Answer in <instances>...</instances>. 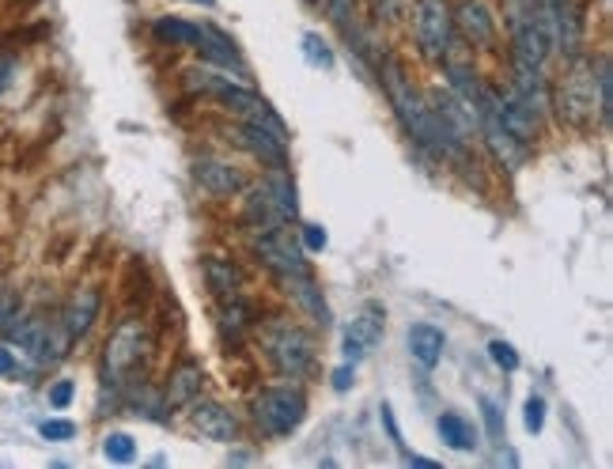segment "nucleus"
<instances>
[{
  "label": "nucleus",
  "mask_w": 613,
  "mask_h": 469,
  "mask_svg": "<svg viewBox=\"0 0 613 469\" xmlns=\"http://www.w3.org/2000/svg\"><path fill=\"white\" fill-rule=\"evenodd\" d=\"M379 79H383V92H387L390 106H394L402 129L409 132V140H413L424 156L440 159V121H435L429 95L409 79L405 65L398 57H390V53L379 61Z\"/></svg>",
  "instance_id": "f257e3e1"
},
{
  "label": "nucleus",
  "mask_w": 613,
  "mask_h": 469,
  "mask_svg": "<svg viewBox=\"0 0 613 469\" xmlns=\"http://www.w3.org/2000/svg\"><path fill=\"white\" fill-rule=\"evenodd\" d=\"M257 341H262L269 367L288 383H299L315 371V338L292 318H265L257 326Z\"/></svg>",
  "instance_id": "f03ea898"
},
{
  "label": "nucleus",
  "mask_w": 613,
  "mask_h": 469,
  "mask_svg": "<svg viewBox=\"0 0 613 469\" xmlns=\"http://www.w3.org/2000/svg\"><path fill=\"white\" fill-rule=\"evenodd\" d=\"M549 110L561 114L572 129H591L599 118V95H594V57L575 53L568 57L564 79L557 87H549Z\"/></svg>",
  "instance_id": "7ed1b4c3"
},
{
  "label": "nucleus",
  "mask_w": 613,
  "mask_h": 469,
  "mask_svg": "<svg viewBox=\"0 0 613 469\" xmlns=\"http://www.w3.org/2000/svg\"><path fill=\"white\" fill-rule=\"evenodd\" d=\"M148 356H152V338L148 326L140 318H126L114 326V333L106 338L103 349V379L110 386H126L137 371H145Z\"/></svg>",
  "instance_id": "20e7f679"
},
{
  "label": "nucleus",
  "mask_w": 613,
  "mask_h": 469,
  "mask_svg": "<svg viewBox=\"0 0 613 469\" xmlns=\"http://www.w3.org/2000/svg\"><path fill=\"white\" fill-rule=\"evenodd\" d=\"M307 420V394L299 391L296 383L284 386H265L262 394L254 397V424L262 436L284 439L292 431H299Z\"/></svg>",
  "instance_id": "39448f33"
},
{
  "label": "nucleus",
  "mask_w": 613,
  "mask_h": 469,
  "mask_svg": "<svg viewBox=\"0 0 613 469\" xmlns=\"http://www.w3.org/2000/svg\"><path fill=\"white\" fill-rule=\"evenodd\" d=\"M413 39L424 61H447L455 46L451 0H413Z\"/></svg>",
  "instance_id": "423d86ee"
},
{
  "label": "nucleus",
  "mask_w": 613,
  "mask_h": 469,
  "mask_svg": "<svg viewBox=\"0 0 613 469\" xmlns=\"http://www.w3.org/2000/svg\"><path fill=\"white\" fill-rule=\"evenodd\" d=\"M251 246H254L257 258H262L265 269H269L277 280H296V277H307L310 273L304 243H299L296 232H288V224L269 227V232H254Z\"/></svg>",
  "instance_id": "0eeeda50"
},
{
  "label": "nucleus",
  "mask_w": 613,
  "mask_h": 469,
  "mask_svg": "<svg viewBox=\"0 0 613 469\" xmlns=\"http://www.w3.org/2000/svg\"><path fill=\"white\" fill-rule=\"evenodd\" d=\"M8 341L12 349L27 352L34 364H57L61 356L68 352V333L61 326L46 322V318H23V322H8Z\"/></svg>",
  "instance_id": "6e6552de"
},
{
  "label": "nucleus",
  "mask_w": 613,
  "mask_h": 469,
  "mask_svg": "<svg viewBox=\"0 0 613 469\" xmlns=\"http://www.w3.org/2000/svg\"><path fill=\"white\" fill-rule=\"evenodd\" d=\"M387 330V307L383 303H363L352 322L345 326V338H341V352H345V364H363V360L376 352V344L383 341Z\"/></svg>",
  "instance_id": "1a4fd4ad"
},
{
  "label": "nucleus",
  "mask_w": 613,
  "mask_h": 469,
  "mask_svg": "<svg viewBox=\"0 0 613 469\" xmlns=\"http://www.w3.org/2000/svg\"><path fill=\"white\" fill-rule=\"evenodd\" d=\"M228 137L235 140L243 152H251L262 167H288V137L277 129H265L257 121H235L228 129Z\"/></svg>",
  "instance_id": "9d476101"
},
{
  "label": "nucleus",
  "mask_w": 613,
  "mask_h": 469,
  "mask_svg": "<svg viewBox=\"0 0 613 469\" xmlns=\"http://www.w3.org/2000/svg\"><path fill=\"white\" fill-rule=\"evenodd\" d=\"M193 182H198L204 193H212V198H239V193L251 185L246 182V174L224 156H198L193 159Z\"/></svg>",
  "instance_id": "9b49d317"
},
{
  "label": "nucleus",
  "mask_w": 613,
  "mask_h": 469,
  "mask_svg": "<svg viewBox=\"0 0 613 469\" xmlns=\"http://www.w3.org/2000/svg\"><path fill=\"white\" fill-rule=\"evenodd\" d=\"M198 53L204 57V65H212V68H224L228 76H235V79H251V68H246V61H243V50H239V42L231 39V34H224L220 26H212V23H201V42H198Z\"/></svg>",
  "instance_id": "f8f14e48"
},
{
  "label": "nucleus",
  "mask_w": 613,
  "mask_h": 469,
  "mask_svg": "<svg viewBox=\"0 0 613 469\" xmlns=\"http://www.w3.org/2000/svg\"><path fill=\"white\" fill-rule=\"evenodd\" d=\"M190 409V428L198 431V436L212 439V444H235L239 439V417L228 409V405L220 402H190L186 405Z\"/></svg>",
  "instance_id": "ddd939ff"
},
{
  "label": "nucleus",
  "mask_w": 613,
  "mask_h": 469,
  "mask_svg": "<svg viewBox=\"0 0 613 469\" xmlns=\"http://www.w3.org/2000/svg\"><path fill=\"white\" fill-rule=\"evenodd\" d=\"M99 311H103V288L95 285L76 288L65 303V315H61V330L68 333V341H84L92 333V326L99 322Z\"/></svg>",
  "instance_id": "4468645a"
},
{
  "label": "nucleus",
  "mask_w": 613,
  "mask_h": 469,
  "mask_svg": "<svg viewBox=\"0 0 613 469\" xmlns=\"http://www.w3.org/2000/svg\"><path fill=\"white\" fill-rule=\"evenodd\" d=\"M451 20H455V31L469 42V46H493L496 42V20H493V12H488L485 0H458V4L451 8Z\"/></svg>",
  "instance_id": "2eb2a0df"
},
{
  "label": "nucleus",
  "mask_w": 613,
  "mask_h": 469,
  "mask_svg": "<svg viewBox=\"0 0 613 469\" xmlns=\"http://www.w3.org/2000/svg\"><path fill=\"white\" fill-rule=\"evenodd\" d=\"M204 386V367L198 360H179L171 371H167V383H163V409H186L190 402L201 397Z\"/></svg>",
  "instance_id": "dca6fc26"
},
{
  "label": "nucleus",
  "mask_w": 613,
  "mask_h": 469,
  "mask_svg": "<svg viewBox=\"0 0 613 469\" xmlns=\"http://www.w3.org/2000/svg\"><path fill=\"white\" fill-rule=\"evenodd\" d=\"M246 201H243V224L251 227V232H269V227H281V224H292L288 216H284L281 201L273 198L269 185H246Z\"/></svg>",
  "instance_id": "f3484780"
},
{
  "label": "nucleus",
  "mask_w": 613,
  "mask_h": 469,
  "mask_svg": "<svg viewBox=\"0 0 613 469\" xmlns=\"http://www.w3.org/2000/svg\"><path fill=\"white\" fill-rule=\"evenodd\" d=\"M511 92L519 95V103L527 106L535 118H546L549 110V79H546V68H530V65H515L511 61Z\"/></svg>",
  "instance_id": "a211bd4d"
},
{
  "label": "nucleus",
  "mask_w": 613,
  "mask_h": 469,
  "mask_svg": "<svg viewBox=\"0 0 613 469\" xmlns=\"http://www.w3.org/2000/svg\"><path fill=\"white\" fill-rule=\"evenodd\" d=\"M405 341H409V356H413L424 371L440 367L443 352H447V333L432 322H416Z\"/></svg>",
  "instance_id": "6ab92c4d"
},
{
  "label": "nucleus",
  "mask_w": 613,
  "mask_h": 469,
  "mask_svg": "<svg viewBox=\"0 0 613 469\" xmlns=\"http://www.w3.org/2000/svg\"><path fill=\"white\" fill-rule=\"evenodd\" d=\"M254 326H257V315L243 296H231L220 303V338H224V344H235L239 349L246 341V333H254Z\"/></svg>",
  "instance_id": "aec40b11"
},
{
  "label": "nucleus",
  "mask_w": 613,
  "mask_h": 469,
  "mask_svg": "<svg viewBox=\"0 0 613 469\" xmlns=\"http://www.w3.org/2000/svg\"><path fill=\"white\" fill-rule=\"evenodd\" d=\"M201 277H204V288H209L220 303L243 291V269L231 258H201Z\"/></svg>",
  "instance_id": "412c9836"
},
{
  "label": "nucleus",
  "mask_w": 613,
  "mask_h": 469,
  "mask_svg": "<svg viewBox=\"0 0 613 469\" xmlns=\"http://www.w3.org/2000/svg\"><path fill=\"white\" fill-rule=\"evenodd\" d=\"M284 288H288V296L296 299V307L304 311L307 318H315L318 326H330L334 322V315H330V307H326V296L318 291L315 285V273H307V277H296V280H281Z\"/></svg>",
  "instance_id": "4be33fe9"
},
{
  "label": "nucleus",
  "mask_w": 613,
  "mask_h": 469,
  "mask_svg": "<svg viewBox=\"0 0 613 469\" xmlns=\"http://www.w3.org/2000/svg\"><path fill=\"white\" fill-rule=\"evenodd\" d=\"M152 39L163 42V46L198 50V42H201V23H198V20H182V15H159V20H152Z\"/></svg>",
  "instance_id": "5701e85b"
},
{
  "label": "nucleus",
  "mask_w": 613,
  "mask_h": 469,
  "mask_svg": "<svg viewBox=\"0 0 613 469\" xmlns=\"http://www.w3.org/2000/svg\"><path fill=\"white\" fill-rule=\"evenodd\" d=\"M435 431H440V439L451 450H477V439H482V431L462 417V413H440L435 417Z\"/></svg>",
  "instance_id": "b1692460"
},
{
  "label": "nucleus",
  "mask_w": 613,
  "mask_h": 469,
  "mask_svg": "<svg viewBox=\"0 0 613 469\" xmlns=\"http://www.w3.org/2000/svg\"><path fill=\"white\" fill-rule=\"evenodd\" d=\"M323 8L334 20V26H341L345 39H349L352 46L368 50V42H363V34H360V23H357V0H323Z\"/></svg>",
  "instance_id": "393cba45"
},
{
  "label": "nucleus",
  "mask_w": 613,
  "mask_h": 469,
  "mask_svg": "<svg viewBox=\"0 0 613 469\" xmlns=\"http://www.w3.org/2000/svg\"><path fill=\"white\" fill-rule=\"evenodd\" d=\"M594 95H599V121L602 129H610L613 118V73H610V53H599L594 57Z\"/></svg>",
  "instance_id": "a878e982"
},
{
  "label": "nucleus",
  "mask_w": 613,
  "mask_h": 469,
  "mask_svg": "<svg viewBox=\"0 0 613 469\" xmlns=\"http://www.w3.org/2000/svg\"><path fill=\"white\" fill-rule=\"evenodd\" d=\"M103 455L110 458V462L126 466V462H133V458H137V444H133L129 431H110V436L103 439Z\"/></svg>",
  "instance_id": "bb28decb"
},
{
  "label": "nucleus",
  "mask_w": 613,
  "mask_h": 469,
  "mask_svg": "<svg viewBox=\"0 0 613 469\" xmlns=\"http://www.w3.org/2000/svg\"><path fill=\"white\" fill-rule=\"evenodd\" d=\"M304 57H307V65H315V68H334V61H337L334 46L323 39V34H315V31L304 34Z\"/></svg>",
  "instance_id": "cd10ccee"
},
{
  "label": "nucleus",
  "mask_w": 613,
  "mask_h": 469,
  "mask_svg": "<svg viewBox=\"0 0 613 469\" xmlns=\"http://www.w3.org/2000/svg\"><path fill=\"white\" fill-rule=\"evenodd\" d=\"M482 420H485V431L493 444H504V413H500V402H493V397H482Z\"/></svg>",
  "instance_id": "c85d7f7f"
},
{
  "label": "nucleus",
  "mask_w": 613,
  "mask_h": 469,
  "mask_svg": "<svg viewBox=\"0 0 613 469\" xmlns=\"http://www.w3.org/2000/svg\"><path fill=\"white\" fill-rule=\"evenodd\" d=\"M39 436L50 439V444H68V439L76 436V424L73 420H61V417H50L39 424Z\"/></svg>",
  "instance_id": "c756f323"
},
{
  "label": "nucleus",
  "mask_w": 613,
  "mask_h": 469,
  "mask_svg": "<svg viewBox=\"0 0 613 469\" xmlns=\"http://www.w3.org/2000/svg\"><path fill=\"white\" fill-rule=\"evenodd\" d=\"M488 356H493V364L500 367V371H515L519 367V352H515V344L511 341H488Z\"/></svg>",
  "instance_id": "7c9ffc66"
},
{
  "label": "nucleus",
  "mask_w": 613,
  "mask_h": 469,
  "mask_svg": "<svg viewBox=\"0 0 613 469\" xmlns=\"http://www.w3.org/2000/svg\"><path fill=\"white\" fill-rule=\"evenodd\" d=\"M296 235H299V243H304V251H307V254H323V251H326V243H330V235H326V227H323V224H304Z\"/></svg>",
  "instance_id": "2f4dec72"
},
{
  "label": "nucleus",
  "mask_w": 613,
  "mask_h": 469,
  "mask_svg": "<svg viewBox=\"0 0 613 469\" xmlns=\"http://www.w3.org/2000/svg\"><path fill=\"white\" fill-rule=\"evenodd\" d=\"M73 397H76L73 379H57V383L50 386V405H53V409H68V405H73Z\"/></svg>",
  "instance_id": "473e14b6"
},
{
  "label": "nucleus",
  "mask_w": 613,
  "mask_h": 469,
  "mask_svg": "<svg viewBox=\"0 0 613 469\" xmlns=\"http://www.w3.org/2000/svg\"><path fill=\"white\" fill-rule=\"evenodd\" d=\"M368 4L376 23H398V15H402V0H368Z\"/></svg>",
  "instance_id": "72a5a7b5"
},
{
  "label": "nucleus",
  "mask_w": 613,
  "mask_h": 469,
  "mask_svg": "<svg viewBox=\"0 0 613 469\" xmlns=\"http://www.w3.org/2000/svg\"><path fill=\"white\" fill-rule=\"evenodd\" d=\"M541 428H546V397L530 394L527 397V431H535V436H538Z\"/></svg>",
  "instance_id": "f704fd0d"
},
{
  "label": "nucleus",
  "mask_w": 613,
  "mask_h": 469,
  "mask_svg": "<svg viewBox=\"0 0 613 469\" xmlns=\"http://www.w3.org/2000/svg\"><path fill=\"white\" fill-rule=\"evenodd\" d=\"M330 383H334V391L337 394H345V391H352V383H357V364H341L330 375Z\"/></svg>",
  "instance_id": "c9c22d12"
},
{
  "label": "nucleus",
  "mask_w": 613,
  "mask_h": 469,
  "mask_svg": "<svg viewBox=\"0 0 613 469\" xmlns=\"http://www.w3.org/2000/svg\"><path fill=\"white\" fill-rule=\"evenodd\" d=\"M20 371V352L12 344H0V375H15Z\"/></svg>",
  "instance_id": "e433bc0d"
},
{
  "label": "nucleus",
  "mask_w": 613,
  "mask_h": 469,
  "mask_svg": "<svg viewBox=\"0 0 613 469\" xmlns=\"http://www.w3.org/2000/svg\"><path fill=\"white\" fill-rule=\"evenodd\" d=\"M383 424H387V431H390V444L394 447H402V431H398V420H394V409H390V405H383Z\"/></svg>",
  "instance_id": "4c0bfd02"
},
{
  "label": "nucleus",
  "mask_w": 613,
  "mask_h": 469,
  "mask_svg": "<svg viewBox=\"0 0 613 469\" xmlns=\"http://www.w3.org/2000/svg\"><path fill=\"white\" fill-rule=\"evenodd\" d=\"M12 68H15V61H12V57H0V95H4L8 79H12Z\"/></svg>",
  "instance_id": "58836bf2"
},
{
  "label": "nucleus",
  "mask_w": 613,
  "mask_h": 469,
  "mask_svg": "<svg viewBox=\"0 0 613 469\" xmlns=\"http://www.w3.org/2000/svg\"><path fill=\"white\" fill-rule=\"evenodd\" d=\"M405 466H421V469H435V458H424V455H402Z\"/></svg>",
  "instance_id": "ea45409f"
},
{
  "label": "nucleus",
  "mask_w": 613,
  "mask_h": 469,
  "mask_svg": "<svg viewBox=\"0 0 613 469\" xmlns=\"http://www.w3.org/2000/svg\"><path fill=\"white\" fill-rule=\"evenodd\" d=\"M8 322H12V299L0 296V330H4Z\"/></svg>",
  "instance_id": "a19ab883"
},
{
  "label": "nucleus",
  "mask_w": 613,
  "mask_h": 469,
  "mask_svg": "<svg viewBox=\"0 0 613 469\" xmlns=\"http://www.w3.org/2000/svg\"><path fill=\"white\" fill-rule=\"evenodd\" d=\"M186 4H201V8H216V0H186Z\"/></svg>",
  "instance_id": "79ce46f5"
},
{
  "label": "nucleus",
  "mask_w": 613,
  "mask_h": 469,
  "mask_svg": "<svg viewBox=\"0 0 613 469\" xmlns=\"http://www.w3.org/2000/svg\"><path fill=\"white\" fill-rule=\"evenodd\" d=\"M307 4H323V0H307Z\"/></svg>",
  "instance_id": "37998d69"
}]
</instances>
